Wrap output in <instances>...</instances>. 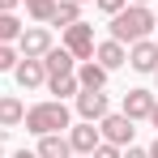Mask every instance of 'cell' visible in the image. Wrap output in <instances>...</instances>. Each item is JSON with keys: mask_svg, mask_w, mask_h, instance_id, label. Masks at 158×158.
<instances>
[{"mask_svg": "<svg viewBox=\"0 0 158 158\" xmlns=\"http://www.w3.org/2000/svg\"><path fill=\"white\" fill-rule=\"evenodd\" d=\"M158 30V17H154V9L150 4H124L120 13H111L107 17V39H115V43H137V39H150Z\"/></svg>", "mask_w": 158, "mask_h": 158, "instance_id": "6da1fadb", "label": "cell"}, {"mask_svg": "<svg viewBox=\"0 0 158 158\" xmlns=\"http://www.w3.org/2000/svg\"><path fill=\"white\" fill-rule=\"evenodd\" d=\"M26 132H34V137H43V132H69V124H73V111H69V103H60V98H43V103L26 107Z\"/></svg>", "mask_w": 158, "mask_h": 158, "instance_id": "7a4b0ae2", "label": "cell"}, {"mask_svg": "<svg viewBox=\"0 0 158 158\" xmlns=\"http://www.w3.org/2000/svg\"><path fill=\"white\" fill-rule=\"evenodd\" d=\"M94 43H98V39H94V26H90V22H73V26H64V34H60V47H64V52L73 56V60H94Z\"/></svg>", "mask_w": 158, "mask_h": 158, "instance_id": "3957f363", "label": "cell"}, {"mask_svg": "<svg viewBox=\"0 0 158 158\" xmlns=\"http://www.w3.org/2000/svg\"><path fill=\"white\" fill-rule=\"evenodd\" d=\"M52 47H56V39H52L47 26H22V34H17V52L26 56V60H43Z\"/></svg>", "mask_w": 158, "mask_h": 158, "instance_id": "277c9868", "label": "cell"}, {"mask_svg": "<svg viewBox=\"0 0 158 158\" xmlns=\"http://www.w3.org/2000/svg\"><path fill=\"white\" fill-rule=\"evenodd\" d=\"M132 120L128 115H124V111H107L103 120H98V137H103V141H111V145H120V150H124V145H132Z\"/></svg>", "mask_w": 158, "mask_h": 158, "instance_id": "5b68a950", "label": "cell"}, {"mask_svg": "<svg viewBox=\"0 0 158 158\" xmlns=\"http://www.w3.org/2000/svg\"><path fill=\"white\" fill-rule=\"evenodd\" d=\"M73 107H77V120L98 124L107 111H111V98H107V90H77L73 94Z\"/></svg>", "mask_w": 158, "mask_h": 158, "instance_id": "8992f818", "label": "cell"}, {"mask_svg": "<svg viewBox=\"0 0 158 158\" xmlns=\"http://www.w3.org/2000/svg\"><path fill=\"white\" fill-rule=\"evenodd\" d=\"M128 69L132 73H154L158 69V43H154V34L128 43Z\"/></svg>", "mask_w": 158, "mask_h": 158, "instance_id": "52a82bcc", "label": "cell"}, {"mask_svg": "<svg viewBox=\"0 0 158 158\" xmlns=\"http://www.w3.org/2000/svg\"><path fill=\"white\" fill-rule=\"evenodd\" d=\"M64 137H69V145H73V154H94V145H98V141H103V137H98V124H90V120H77V124H69V132H64Z\"/></svg>", "mask_w": 158, "mask_h": 158, "instance_id": "ba28073f", "label": "cell"}, {"mask_svg": "<svg viewBox=\"0 0 158 158\" xmlns=\"http://www.w3.org/2000/svg\"><path fill=\"white\" fill-rule=\"evenodd\" d=\"M154 103H158V94H154V90H141V85H137V90H128V94H124L120 111H124V115H128L132 124H137V120H150Z\"/></svg>", "mask_w": 158, "mask_h": 158, "instance_id": "9c48e42d", "label": "cell"}, {"mask_svg": "<svg viewBox=\"0 0 158 158\" xmlns=\"http://www.w3.org/2000/svg\"><path fill=\"white\" fill-rule=\"evenodd\" d=\"M13 81L22 85V90H43L47 85V69H43V60H17L13 64Z\"/></svg>", "mask_w": 158, "mask_h": 158, "instance_id": "30bf717a", "label": "cell"}, {"mask_svg": "<svg viewBox=\"0 0 158 158\" xmlns=\"http://www.w3.org/2000/svg\"><path fill=\"white\" fill-rule=\"evenodd\" d=\"M94 60L103 64L107 73H115V69H124V64H128V47H124V43H115V39H103V43H94Z\"/></svg>", "mask_w": 158, "mask_h": 158, "instance_id": "8fae6325", "label": "cell"}, {"mask_svg": "<svg viewBox=\"0 0 158 158\" xmlns=\"http://www.w3.org/2000/svg\"><path fill=\"white\" fill-rule=\"evenodd\" d=\"M73 73H77V85H81V90H107V77H111L98 60H81Z\"/></svg>", "mask_w": 158, "mask_h": 158, "instance_id": "7c38bea8", "label": "cell"}, {"mask_svg": "<svg viewBox=\"0 0 158 158\" xmlns=\"http://www.w3.org/2000/svg\"><path fill=\"white\" fill-rule=\"evenodd\" d=\"M34 154H39V158H73V145H69L64 132H43Z\"/></svg>", "mask_w": 158, "mask_h": 158, "instance_id": "4fadbf2b", "label": "cell"}, {"mask_svg": "<svg viewBox=\"0 0 158 158\" xmlns=\"http://www.w3.org/2000/svg\"><path fill=\"white\" fill-rule=\"evenodd\" d=\"M26 120V103L17 94H0V128H17Z\"/></svg>", "mask_w": 158, "mask_h": 158, "instance_id": "5bb4252c", "label": "cell"}, {"mask_svg": "<svg viewBox=\"0 0 158 158\" xmlns=\"http://www.w3.org/2000/svg\"><path fill=\"white\" fill-rule=\"evenodd\" d=\"M43 69H47V77H64V73H73V69H77V60L64 52V47H52V52L43 56Z\"/></svg>", "mask_w": 158, "mask_h": 158, "instance_id": "9a60e30c", "label": "cell"}, {"mask_svg": "<svg viewBox=\"0 0 158 158\" xmlns=\"http://www.w3.org/2000/svg\"><path fill=\"white\" fill-rule=\"evenodd\" d=\"M73 22H81V4L77 0H56V13H52V22L47 26H73Z\"/></svg>", "mask_w": 158, "mask_h": 158, "instance_id": "2e32d148", "label": "cell"}, {"mask_svg": "<svg viewBox=\"0 0 158 158\" xmlns=\"http://www.w3.org/2000/svg\"><path fill=\"white\" fill-rule=\"evenodd\" d=\"M47 90H52L56 98L64 103V98H73L81 85H77V73H64V77H47Z\"/></svg>", "mask_w": 158, "mask_h": 158, "instance_id": "e0dca14e", "label": "cell"}, {"mask_svg": "<svg viewBox=\"0 0 158 158\" xmlns=\"http://www.w3.org/2000/svg\"><path fill=\"white\" fill-rule=\"evenodd\" d=\"M22 4H26V17L39 22V26H47L52 13H56V0H22Z\"/></svg>", "mask_w": 158, "mask_h": 158, "instance_id": "ac0fdd59", "label": "cell"}, {"mask_svg": "<svg viewBox=\"0 0 158 158\" xmlns=\"http://www.w3.org/2000/svg\"><path fill=\"white\" fill-rule=\"evenodd\" d=\"M17 34H22L17 13H0V43H17Z\"/></svg>", "mask_w": 158, "mask_h": 158, "instance_id": "d6986e66", "label": "cell"}, {"mask_svg": "<svg viewBox=\"0 0 158 158\" xmlns=\"http://www.w3.org/2000/svg\"><path fill=\"white\" fill-rule=\"evenodd\" d=\"M17 60H22V52H17L13 43H0V73H13Z\"/></svg>", "mask_w": 158, "mask_h": 158, "instance_id": "ffe728a7", "label": "cell"}, {"mask_svg": "<svg viewBox=\"0 0 158 158\" xmlns=\"http://www.w3.org/2000/svg\"><path fill=\"white\" fill-rule=\"evenodd\" d=\"M120 154H124L120 145H111V141H98V145H94V154H85V158H120Z\"/></svg>", "mask_w": 158, "mask_h": 158, "instance_id": "44dd1931", "label": "cell"}, {"mask_svg": "<svg viewBox=\"0 0 158 158\" xmlns=\"http://www.w3.org/2000/svg\"><path fill=\"white\" fill-rule=\"evenodd\" d=\"M124 4H128V0H94V9H98V13H107V17H111V13H120Z\"/></svg>", "mask_w": 158, "mask_h": 158, "instance_id": "7402d4cb", "label": "cell"}, {"mask_svg": "<svg viewBox=\"0 0 158 158\" xmlns=\"http://www.w3.org/2000/svg\"><path fill=\"white\" fill-rule=\"evenodd\" d=\"M120 158H150V154H145L141 145H124V154H120Z\"/></svg>", "mask_w": 158, "mask_h": 158, "instance_id": "603a6c76", "label": "cell"}, {"mask_svg": "<svg viewBox=\"0 0 158 158\" xmlns=\"http://www.w3.org/2000/svg\"><path fill=\"white\" fill-rule=\"evenodd\" d=\"M22 9V0H0V13H17Z\"/></svg>", "mask_w": 158, "mask_h": 158, "instance_id": "cb8c5ba5", "label": "cell"}, {"mask_svg": "<svg viewBox=\"0 0 158 158\" xmlns=\"http://www.w3.org/2000/svg\"><path fill=\"white\" fill-rule=\"evenodd\" d=\"M145 154H150V158H158V137L150 141V145H145Z\"/></svg>", "mask_w": 158, "mask_h": 158, "instance_id": "d4e9b609", "label": "cell"}, {"mask_svg": "<svg viewBox=\"0 0 158 158\" xmlns=\"http://www.w3.org/2000/svg\"><path fill=\"white\" fill-rule=\"evenodd\" d=\"M13 158H39V154H34V150H17Z\"/></svg>", "mask_w": 158, "mask_h": 158, "instance_id": "484cf974", "label": "cell"}, {"mask_svg": "<svg viewBox=\"0 0 158 158\" xmlns=\"http://www.w3.org/2000/svg\"><path fill=\"white\" fill-rule=\"evenodd\" d=\"M150 124H154V128H158V103H154V111H150Z\"/></svg>", "mask_w": 158, "mask_h": 158, "instance_id": "4316f807", "label": "cell"}, {"mask_svg": "<svg viewBox=\"0 0 158 158\" xmlns=\"http://www.w3.org/2000/svg\"><path fill=\"white\" fill-rule=\"evenodd\" d=\"M150 77H154V85H158V69H154V73H150Z\"/></svg>", "mask_w": 158, "mask_h": 158, "instance_id": "83f0119b", "label": "cell"}, {"mask_svg": "<svg viewBox=\"0 0 158 158\" xmlns=\"http://www.w3.org/2000/svg\"><path fill=\"white\" fill-rule=\"evenodd\" d=\"M132 4H150V0H132Z\"/></svg>", "mask_w": 158, "mask_h": 158, "instance_id": "f1b7e54d", "label": "cell"}, {"mask_svg": "<svg viewBox=\"0 0 158 158\" xmlns=\"http://www.w3.org/2000/svg\"><path fill=\"white\" fill-rule=\"evenodd\" d=\"M0 158H4V145H0Z\"/></svg>", "mask_w": 158, "mask_h": 158, "instance_id": "f546056e", "label": "cell"}, {"mask_svg": "<svg viewBox=\"0 0 158 158\" xmlns=\"http://www.w3.org/2000/svg\"><path fill=\"white\" fill-rule=\"evenodd\" d=\"M77 4H90V0H77Z\"/></svg>", "mask_w": 158, "mask_h": 158, "instance_id": "4dcf8cb0", "label": "cell"}, {"mask_svg": "<svg viewBox=\"0 0 158 158\" xmlns=\"http://www.w3.org/2000/svg\"><path fill=\"white\" fill-rule=\"evenodd\" d=\"M154 43H158V30H154Z\"/></svg>", "mask_w": 158, "mask_h": 158, "instance_id": "1f68e13d", "label": "cell"}, {"mask_svg": "<svg viewBox=\"0 0 158 158\" xmlns=\"http://www.w3.org/2000/svg\"><path fill=\"white\" fill-rule=\"evenodd\" d=\"M77 158H81V154H77Z\"/></svg>", "mask_w": 158, "mask_h": 158, "instance_id": "d6a6232c", "label": "cell"}]
</instances>
